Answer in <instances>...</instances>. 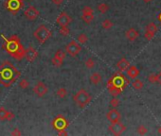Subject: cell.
I'll use <instances>...</instances> for the list:
<instances>
[{"label": "cell", "instance_id": "obj_1", "mask_svg": "<svg viewBox=\"0 0 161 136\" xmlns=\"http://www.w3.org/2000/svg\"><path fill=\"white\" fill-rule=\"evenodd\" d=\"M1 38L5 41L4 44V49L10 54V56L14 60L21 61L25 58V50L24 47L21 44V41L18 36L12 35L10 38H6L3 34H1Z\"/></svg>", "mask_w": 161, "mask_h": 136}, {"label": "cell", "instance_id": "obj_2", "mask_svg": "<svg viewBox=\"0 0 161 136\" xmlns=\"http://www.w3.org/2000/svg\"><path fill=\"white\" fill-rule=\"evenodd\" d=\"M20 77V72L12 62L5 61L0 65V84L11 87Z\"/></svg>", "mask_w": 161, "mask_h": 136}, {"label": "cell", "instance_id": "obj_3", "mask_svg": "<svg viewBox=\"0 0 161 136\" xmlns=\"http://www.w3.org/2000/svg\"><path fill=\"white\" fill-rule=\"evenodd\" d=\"M91 96L86 90L80 89L73 96V100L80 108H84L91 101Z\"/></svg>", "mask_w": 161, "mask_h": 136}, {"label": "cell", "instance_id": "obj_4", "mask_svg": "<svg viewBox=\"0 0 161 136\" xmlns=\"http://www.w3.org/2000/svg\"><path fill=\"white\" fill-rule=\"evenodd\" d=\"M33 36L39 44H43L51 37V31L45 25H41L35 29V31L33 32Z\"/></svg>", "mask_w": 161, "mask_h": 136}, {"label": "cell", "instance_id": "obj_5", "mask_svg": "<svg viewBox=\"0 0 161 136\" xmlns=\"http://www.w3.org/2000/svg\"><path fill=\"white\" fill-rule=\"evenodd\" d=\"M52 127L58 131L62 130H65L68 127V122L65 116L60 115H57L55 118L53 119Z\"/></svg>", "mask_w": 161, "mask_h": 136}, {"label": "cell", "instance_id": "obj_6", "mask_svg": "<svg viewBox=\"0 0 161 136\" xmlns=\"http://www.w3.org/2000/svg\"><path fill=\"white\" fill-rule=\"evenodd\" d=\"M23 6L24 3L20 0H8L6 2V9L9 11H11L12 14H16Z\"/></svg>", "mask_w": 161, "mask_h": 136}, {"label": "cell", "instance_id": "obj_7", "mask_svg": "<svg viewBox=\"0 0 161 136\" xmlns=\"http://www.w3.org/2000/svg\"><path fill=\"white\" fill-rule=\"evenodd\" d=\"M80 50H82V47L76 41H71L70 43L65 45V53L69 54L71 57L77 56L80 52Z\"/></svg>", "mask_w": 161, "mask_h": 136}, {"label": "cell", "instance_id": "obj_8", "mask_svg": "<svg viewBox=\"0 0 161 136\" xmlns=\"http://www.w3.org/2000/svg\"><path fill=\"white\" fill-rule=\"evenodd\" d=\"M109 130L112 134L114 135H121L125 130H126V127L121 122H115V123H111L109 126Z\"/></svg>", "mask_w": 161, "mask_h": 136}, {"label": "cell", "instance_id": "obj_9", "mask_svg": "<svg viewBox=\"0 0 161 136\" xmlns=\"http://www.w3.org/2000/svg\"><path fill=\"white\" fill-rule=\"evenodd\" d=\"M71 22H72V18H71V16L65 11L61 12L60 15L58 16L56 19V23L60 26H68V25Z\"/></svg>", "mask_w": 161, "mask_h": 136}, {"label": "cell", "instance_id": "obj_10", "mask_svg": "<svg viewBox=\"0 0 161 136\" xmlns=\"http://www.w3.org/2000/svg\"><path fill=\"white\" fill-rule=\"evenodd\" d=\"M33 92L39 97H43L46 96L47 93L48 92V88L47 87L46 84H45L43 81H39V82H37L33 87Z\"/></svg>", "mask_w": 161, "mask_h": 136}, {"label": "cell", "instance_id": "obj_11", "mask_svg": "<svg viewBox=\"0 0 161 136\" xmlns=\"http://www.w3.org/2000/svg\"><path fill=\"white\" fill-rule=\"evenodd\" d=\"M24 15L28 20L34 21L36 20L40 15V12L36 8L33 6H29L27 10L24 11Z\"/></svg>", "mask_w": 161, "mask_h": 136}, {"label": "cell", "instance_id": "obj_12", "mask_svg": "<svg viewBox=\"0 0 161 136\" xmlns=\"http://www.w3.org/2000/svg\"><path fill=\"white\" fill-rule=\"evenodd\" d=\"M82 19H83V21L86 22V24H90V23L94 20V11L91 7H89V6L83 7Z\"/></svg>", "mask_w": 161, "mask_h": 136}, {"label": "cell", "instance_id": "obj_13", "mask_svg": "<svg viewBox=\"0 0 161 136\" xmlns=\"http://www.w3.org/2000/svg\"><path fill=\"white\" fill-rule=\"evenodd\" d=\"M157 26H156L154 23H150V24H148L146 26V31H145V38L150 41L152 40L154 37H155V35L156 34V32H157Z\"/></svg>", "mask_w": 161, "mask_h": 136}, {"label": "cell", "instance_id": "obj_14", "mask_svg": "<svg viewBox=\"0 0 161 136\" xmlns=\"http://www.w3.org/2000/svg\"><path fill=\"white\" fill-rule=\"evenodd\" d=\"M106 118L109 122H111V123H115V122H118L120 120V118H121V115H120V112L118 110H116V108H114L107 112Z\"/></svg>", "mask_w": 161, "mask_h": 136}, {"label": "cell", "instance_id": "obj_15", "mask_svg": "<svg viewBox=\"0 0 161 136\" xmlns=\"http://www.w3.org/2000/svg\"><path fill=\"white\" fill-rule=\"evenodd\" d=\"M37 56H38V52H37L36 49H35L34 47H29L25 50V58L29 62H34L35 59L37 58Z\"/></svg>", "mask_w": 161, "mask_h": 136}, {"label": "cell", "instance_id": "obj_16", "mask_svg": "<svg viewBox=\"0 0 161 136\" xmlns=\"http://www.w3.org/2000/svg\"><path fill=\"white\" fill-rule=\"evenodd\" d=\"M14 118V113L7 111L4 107L0 108V120L1 121H11Z\"/></svg>", "mask_w": 161, "mask_h": 136}, {"label": "cell", "instance_id": "obj_17", "mask_svg": "<svg viewBox=\"0 0 161 136\" xmlns=\"http://www.w3.org/2000/svg\"><path fill=\"white\" fill-rule=\"evenodd\" d=\"M138 35H139V33H138V31L134 29V28H131L126 30V32H125V36H126V38L130 41V42H134V41H136L138 37Z\"/></svg>", "mask_w": 161, "mask_h": 136}, {"label": "cell", "instance_id": "obj_18", "mask_svg": "<svg viewBox=\"0 0 161 136\" xmlns=\"http://www.w3.org/2000/svg\"><path fill=\"white\" fill-rule=\"evenodd\" d=\"M107 88L109 89V92L113 97H117L119 94H121V92H122V89H120V88L117 87V86L113 85L111 79H109L108 82H107Z\"/></svg>", "mask_w": 161, "mask_h": 136}, {"label": "cell", "instance_id": "obj_19", "mask_svg": "<svg viewBox=\"0 0 161 136\" xmlns=\"http://www.w3.org/2000/svg\"><path fill=\"white\" fill-rule=\"evenodd\" d=\"M127 75L130 79H137L138 75H139V70L137 69V66L135 65H130L127 68Z\"/></svg>", "mask_w": 161, "mask_h": 136}, {"label": "cell", "instance_id": "obj_20", "mask_svg": "<svg viewBox=\"0 0 161 136\" xmlns=\"http://www.w3.org/2000/svg\"><path fill=\"white\" fill-rule=\"evenodd\" d=\"M129 66H130V62H129L125 58L120 59L117 63V67L119 71H126Z\"/></svg>", "mask_w": 161, "mask_h": 136}, {"label": "cell", "instance_id": "obj_21", "mask_svg": "<svg viewBox=\"0 0 161 136\" xmlns=\"http://www.w3.org/2000/svg\"><path fill=\"white\" fill-rule=\"evenodd\" d=\"M101 79H102V77L100 73H98V72H95V73L91 74L90 76V82L94 85H98L99 83H101Z\"/></svg>", "mask_w": 161, "mask_h": 136}, {"label": "cell", "instance_id": "obj_22", "mask_svg": "<svg viewBox=\"0 0 161 136\" xmlns=\"http://www.w3.org/2000/svg\"><path fill=\"white\" fill-rule=\"evenodd\" d=\"M56 96L59 97V98H65L66 96H68V90L65 88L62 87V88H59L57 91H56Z\"/></svg>", "mask_w": 161, "mask_h": 136}, {"label": "cell", "instance_id": "obj_23", "mask_svg": "<svg viewBox=\"0 0 161 136\" xmlns=\"http://www.w3.org/2000/svg\"><path fill=\"white\" fill-rule=\"evenodd\" d=\"M97 9L101 13H106L109 11V6L105 3H101L97 6Z\"/></svg>", "mask_w": 161, "mask_h": 136}, {"label": "cell", "instance_id": "obj_24", "mask_svg": "<svg viewBox=\"0 0 161 136\" xmlns=\"http://www.w3.org/2000/svg\"><path fill=\"white\" fill-rule=\"evenodd\" d=\"M113 22H112L111 20L109 19H105L102 21L101 23V26H102V29H110L113 28Z\"/></svg>", "mask_w": 161, "mask_h": 136}, {"label": "cell", "instance_id": "obj_25", "mask_svg": "<svg viewBox=\"0 0 161 136\" xmlns=\"http://www.w3.org/2000/svg\"><path fill=\"white\" fill-rule=\"evenodd\" d=\"M65 56H66V53H65V51L61 50V49H59V50H57L56 53H55V55H54L55 58H57L58 60H60V61H62V62H64V60L65 59Z\"/></svg>", "mask_w": 161, "mask_h": 136}, {"label": "cell", "instance_id": "obj_26", "mask_svg": "<svg viewBox=\"0 0 161 136\" xmlns=\"http://www.w3.org/2000/svg\"><path fill=\"white\" fill-rule=\"evenodd\" d=\"M132 86L136 90H141L143 88V82L140 79H135V80L133 81Z\"/></svg>", "mask_w": 161, "mask_h": 136}, {"label": "cell", "instance_id": "obj_27", "mask_svg": "<svg viewBox=\"0 0 161 136\" xmlns=\"http://www.w3.org/2000/svg\"><path fill=\"white\" fill-rule=\"evenodd\" d=\"M77 41L79 44H86L87 41H88V37L86 34L84 33H80L78 37H77Z\"/></svg>", "mask_w": 161, "mask_h": 136}, {"label": "cell", "instance_id": "obj_28", "mask_svg": "<svg viewBox=\"0 0 161 136\" xmlns=\"http://www.w3.org/2000/svg\"><path fill=\"white\" fill-rule=\"evenodd\" d=\"M137 131L139 135H145L147 132H148V129H147L144 125H140V126L137 127Z\"/></svg>", "mask_w": 161, "mask_h": 136}, {"label": "cell", "instance_id": "obj_29", "mask_svg": "<svg viewBox=\"0 0 161 136\" xmlns=\"http://www.w3.org/2000/svg\"><path fill=\"white\" fill-rule=\"evenodd\" d=\"M19 86H20V88L21 89H27V88H29V80L27 79H22L20 81H19Z\"/></svg>", "mask_w": 161, "mask_h": 136}, {"label": "cell", "instance_id": "obj_30", "mask_svg": "<svg viewBox=\"0 0 161 136\" xmlns=\"http://www.w3.org/2000/svg\"><path fill=\"white\" fill-rule=\"evenodd\" d=\"M60 34L63 35V36H68L69 35L70 31H69V29L68 28V26H60Z\"/></svg>", "mask_w": 161, "mask_h": 136}, {"label": "cell", "instance_id": "obj_31", "mask_svg": "<svg viewBox=\"0 0 161 136\" xmlns=\"http://www.w3.org/2000/svg\"><path fill=\"white\" fill-rule=\"evenodd\" d=\"M95 66V62L92 58H89L86 62V67L88 68V69H92V68Z\"/></svg>", "mask_w": 161, "mask_h": 136}, {"label": "cell", "instance_id": "obj_32", "mask_svg": "<svg viewBox=\"0 0 161 136\" xmlns=\"http://www.w3.org/2000/svg\"><path fill=\"white\" fill-rule=\"evenodd\" d=\"M147 80H148L149 82L152 83V84L156 83V74L151 73V74L148 76V78H147Z\"/></svg>", "mask_w": 161, "mask_h": 136}, {"label": "cell", "instance_id": "obj_33", "mask_svg": "<svg viewBox=\"0 0 161 136\" xmlns=\"http://www.w3.org/2000/svg\"><path fill=\"white\" fill-rule=\"evenodd\" d=\"M51 62H52V64L54 66H56V67H60L63 64V62L60 61V60H58V59L55 58V57H53L51 59Z\"/></svg>", "mask_w": 161, "mask_h": 136}, {"label": "cell", "instance_id": "obj_34", "mask_svg": "<svg viewBox=\"0 0 161 136\" xmlns=\"http://www.w3.org/2000/svg\"><path fill=\"white\" fill-rule=\"evenodd\" d=\"M119 99H118L117 97H114L113 99H111V101H110V105H111V107L117 108V107L119 106Z\"/></svg>", "mask_w": 161, "mask_h": 136}, {"label": "cell", "instance_id": "obj_35", "mask_svg": "<svg viewBox=\"0 0 161 136\" xmlns=\"http://www.w3.org/2000/svg\"><path fill=\"white\" fill-rule=\"evenodd\" d=\"M58 135L59 136H66V135H68V133L65 130H62L58 131Z\"/></svg>", "mask_w": 161, "mask_h": 136}, {"label": "cell", "instance_id": "obj_36", "mask_svg": "<svg viewBox=\"0 0 161 136\" xmlns=\"http://www.w3.org/2000/svg\"><path fill=\"white\" fill-rule=\"evenodd\" d=\"M12 135H17V136H19V135H21V132H20V130H18V129H14L13 130V131H12V133H11Z\"/></svg>", "mask_w": 161, "mask_h": 136}, {"label": "cell", "instance_id": "obj_37", "mask_svg": "<svg viewBox=\"0 0 161 136\" xmlns=\"http://www.w3.org/2000/svg\"><path fill=\"white\" fill-rule=\"evenodd\" d=\"M156 82H157L159 85H161V72L156 74Z\"/></svg>", "mask_w": 161, "mask_h": 136}, {"label": "cell", "instance_id": "obj_38", "mask_svg": "<svg viewBox=\"0 0 161 136\" xmlns=\"http://www.w3.org/2000/svg\"><path fill=\"white\" fill-rule=\"evenodd\" d=\"M51 1H52L53 4H54V5L59 6V5H61L63 2H64V0H51Z\"/></svg>", "mask_w": 161, "mask_h": 136}, {"label": "cell", "instance_id": "obj_39", "mask_svg": "<svg viewBox=\"0 0 161 136\" xmlns=\"http://www.w3.org/2000/svg\"><path fill=\"white\" fill-rule=\"evenodd\" d=\"M158 133H159V134L161 135V126H160L159 128H158Z\"/></svg>", "mask_w": 161, "mask_h": 136}, {"label": "cell", "instance_id": "obj_40", "mask_svg": "<svg viewBox=\"0 0 161 136\" xmlns=\"http://www.w3.org/2000/svg\"><path fill=\"white\" fill-rule=\"evenodd\" d=\"M143 1H145V2H151L152 0H143Z\"/></svg>", "mask_w": 161, "mask_h": 136}, {"label": "cell", "instance_id": "obj_41", "mask_svg": "<svg viewBox=\"0 0 161 136\" xmlns=\"http://www.w3.org/2000/svg\"><path fill=\"white\" fill-rule=\"evenodd\" d=\"M20 1H23V0H20Z\"/></svg>", "mask_w": 161, "mask_h": 136}]
</instances>
